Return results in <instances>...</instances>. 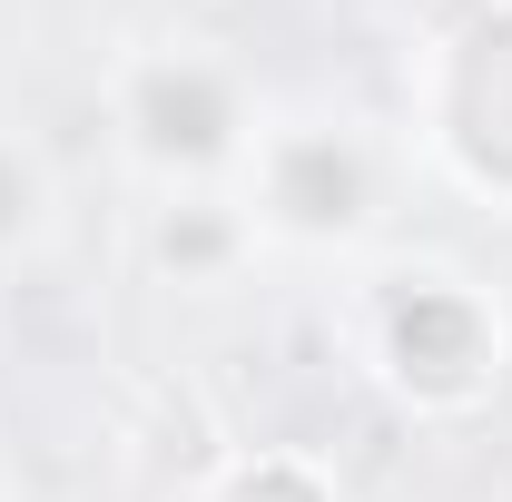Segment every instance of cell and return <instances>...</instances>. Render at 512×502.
<instances>
[{
	"instance_id": "1",
	"label": "cell",
	"mask_w": 512,
	"mask_h": 502,
	"mask_svg": "<svg viewBox=\"0 0 512 502\" xmlns=\"http://www.w3.org/2000/svg\"><path fill=\"white\" fill-rule=\"evenodd\" d=\"M345 345L375 394H394L424 424H463L483 414L512 375V315L503 296L453 266V256H375L355 266L345 296Z\"/></svg>"
},
{
	"instance_id": "2",
	"label": "cell",
	"mask_w": 512,
	"mask_h": 502,
	"mask_svg": "<svg viewBox=\"0 0 512 502\" xmlns=\"http://www.w3.org/2000/svg\"><path fill=\"white\" fill-rule=\"evenodd\" d=\"M237 207L256 247L355 256L394 217V138L365 128L355 109H266L237 168Z\"/></svg>"
},
{
	"instance_id": "3",
	"label": "cell",
	"mask_w": 512,
	"mask_h": 502,
	"mask_svg": "<svg viewBox=\"0 0 512 502\" xmlns=\"http://www.w3.org/2000/svg\"><path fill=\"white\" fill-rule=\"evenodd\" d=\"M256 89L227 50L197 40H148L109 69V128H119L128 168L158 188H237L256 148Z\"/></svg>"
},
{
	"instance_id": "4",
	"label": "cell",
	"mask_w": 512,
	"mask_h": 502,
	"mask_svg": "<svg viewBox=\"0 0 512 502\" xmlns=\"http://www.w3.org/2000/svg\"><path fill=\"white\" fill-rule=\"evenodd\" d=\"M414 138L453 188L512 207V0H473L424 50Z\"/></svg>"
},
{
	"instance_id": "5",
	"label": "cell",
	"mask_w": 512,
	"mask_h": 502,
	"mask_svg": "<svg viewBox=\"0 0 512 502\" xmlns=\"http://www.w3.org/2000/svg\"><path fill=\"white\" fill-rule=\"evenodd\" d=\"M148 256L178 286H227L256 256V227H247V207H237V188H168L158 217H148Z\"/></svg>"
},
{
	"instance_id": "6",
	"label": "cell",
	"mask_w": 512,
	"mask_h": 502,
	"mask_svg": "<svg viewBox=\"0 0 512 502\" xmlns=\"http://www.w3.org/2000/svg\"><path fill=\"white\" fill-rule=\"evenodd\" d=\"M197 502H345V493H335V473L306 463V453H247V463H227Z\"/></svg>"
},
{
	"instance_id": "7",
	"label": "cell",
	"mask_w": 512,
	"mask_h": 502,
	"mask_svg": "<svg viewBox=\"0 0 512 502\" xmlns=\"http://www.w3.org/2000/svg\"><path fill=\"white\" fill-rule=\"evenodd\" d=\"M40 227H50V168H40L20 138H0V256L30 247Z\"/></svg>"
},
{
	"instance_id": "8",
	"label": "cell",
	"mask_w": 512,
	"mask_h": 502,
	"mask_svg": "<svg viewBox=\"0 0 512 502\" xmlns=\"http://www.w3.org/2000/svg\"><path fill=\"white\" fill-rule=\"evenodd\" d=\"M0 483H10V473H0Z\"/></svg>"
}]
</instances>
